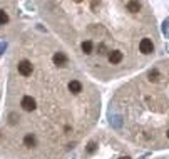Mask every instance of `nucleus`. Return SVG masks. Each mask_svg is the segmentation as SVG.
Instances as JSON below:
<instances>
[{"label": "nucleus", "mask_w": 169, "mask_h": 159, "mask_svg": "<svg viewBox=\"0 0 169 159\" xmlns=\"http://www.w3.org/2000/svg\"><path fill=\"white\" fill-rule=\"evenodd\" d=\"M119 159H131L129 156H122V157H119Z\"/></svg>", "instance_id": "5"}, {"label": "nucleus", "mask_w": 169, "mask_h": 159, "mask_svg": "<svg viewBox=\"0 0 169 159\" xmlns=\"http://www.w3.org/2000/svg\"><path fill=\"white\" fill-rule=\"evenodd\" d=\"M167 139H169V131H167Z\"/></svg>", "instance_id": "6"}, {"label": "nucleus", "mask_w": 169, "mask_h": 159, "mask_svg": "<svg viewBox=\"0 0 169 159\" xmlns=\"http://www.w3.org/2000/svg\"><path fill=\"white\" fill-rule=\"evenodd\" d=\"M94 151H96V142H90L87 146V153H94Z\"/></svg>", "instance_id": "4"}, {"label": "nucleus", "mask_w": 169, "mask_h": 159, "mask_svg": "<svg viewBox=\"0 0 169 159\" xmlns=\"http://www.w3.org/2000/svg\"><path fill=\"white\" fill-rule=\"evenodd\" d=\"M20 107H22V111H25V112H34V111H37L35 99L30 96V94H24L22 99H20Z\"/></svg>", "instance_id": "2"}, {"label": "nucleus", "mask_w": 169, "mask_h": 159, "mask_svg": "<svg viewBox=\"0 0 169 159\" xmlns=\"http://www.w3.org/2000/svg\"><path fill=\"white\" fill-rule=\"evenodd\" d=\"M72 59L94 75L127 66L131 32L127 17L142 12L141 0H37Z\"/></svg>", "instance_id": "1"}, {"label": "nucleus", "mask_w": 169, "mask_h": 159, "mask_svg": "<svg viewBox=\"0 0 169 159\" xmlns=\"http://www.w3.org/2000/svg\"><path fill=\"white\" fill-rule=\"evenodd\" d=\"M22 142L27 149H34V148H37V136L35 134H25Z\"/></svg>", "instance_id": "3"}]
</instances>
